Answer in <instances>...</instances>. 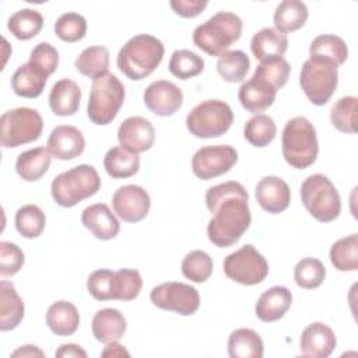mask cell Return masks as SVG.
<instances>
[{"mask_svg":"<svg viewBox=\"0 0 358 358\" xmlns=\"http://www.w3.org/2000/svg\"><path fill=\"white\" fill-rule=\"evenodd\" d=\"M101 178L92 165L81 164L59 173L50 185V193L60 207H74L84 199L98 193Z\"/></svg>","mask_w":358,"mask_h":358,"instance_id":"cell-5","label":"cell"},{"mask_svg":"<svg viewBox=\"0 0 358 358\" xmlns=\"http://www.w3.org/2000/svg\"><path fill=\"white\" fill-rule=\"evenodd\" d=\"M326 277V268L319 259L305 257L294 268V280L299 288L313 289L322 285Z\"/></svg>","mask_w":358,"mask_h":358,"instance_id":"cell-43","label":"cell"},{"mask_svg":"<svg viewBox=\"0 0 358 358\" xmlns=\"http://www.w3.org/2000/svg\"><path fill=\"white\" fill-rule=\"evenodd\" d=\"M25 305L15 287L3 280L0 282V330L8 331L15 329L24 319Z\"/></svg>","mask_w":358,"mask_h":358,"instance_id":"cell-25","label":"cell"},{"mask_svg":"<svg viewBox=\"0 0 358 358\" xmlns=\"http://www.w3.org/2000/svg\"><path fill=\"white\" fill-rule=\"evenodd\" d=\"M213 259L204 250H192L187 253L180 264L182 274L193 282H204L213 274Z\"/></svg>","mask_w":358,"mask_h":358,"instance_id":"cell-42","label":"cell"},{"mask_svg":"<svg viewBox=\"0 0 358 358\" xmlns=\"http://www.w3.org/2000/svg\"><path fill=\"white\" fill-rule=\"evenodd\" d=\"M309 11L303 1L299 0H284L274 11L273 22L277 31L282 34L294 32L302 28L308 20Z\"/></svg>","mask_w":358,"mask_h":358,"instance_id":"cell-31","label":"cell"},{"mask_svg":"<svg viewBox=\"0 0 358 358\" xmlns=\"http://www.w3.org/2000/svg\"><path fill=\"white\" fill-rule=\"evenodd\" d=\"M234 123L231 106L221 99H206L197 103L186 116V127L197 138L220 137Z\"/></svg>","mask_w":358,"mask_h":358,"instance_id":"cell-8","label":"cell"},{"mask_svg":"<svg viewBox=\"0 0 358 358\" xmlns=\"http://www.w3.org/2000/svg\"><path fill=\"white\" fill-rule=\"evenodd\" d=\"M46 324L56 336H71L80 324V313L69 301H56L46 310Z\"/></svg>","mask_w":358,"mask_h":358,"instance_id":"cell-27","label":"cell"},{"mask_svg":"<svg viewBox=\"0 0 358 358\" xmlns=\"http://www.w3.org/2000/svg\"><path fill=\"white\" fill-rule=\"evenodd\" d=\"M207 0H171L169 6L173 13L183 18H194L204 11L207 7Z\"/></svg>","mask_w":358,"mask_h":358,"instance_id":"cell-50","label":"cell"},{"mask_svg":"<svg viewBox=\"0 0 358 358\" xmlns=\"http://www.w3.org/2000/svg\"><path fill=\"white\" fill-rule=\"evenodd\" d=\"M115 271L99 268L92 271L87 278V291L96 301H109L113 296Z\"/></svg>","mask_w":358,"mask_h":358,"instance_id":"cell-47","label":"cell"},{"mask_svg":"<svg viewBox=\"0 0 358 358\" xmlns=\"http://www.w3.org/2000/svg\"><path fill=\"white\" fill-rule=\"evenodd\" d=\"M277 134V126L273 117L259 113L250 117L243 126V137L253 147L263 148L268 145Z\"/></svg>","mask_w":358,"mask_h":358,"instance_id":"cell-38","label":"cell"},{"mask_svg":"<svg viewBox=\"0 0 358 358\" xmlns=\"http://www.w3.org/2000/svg\"><path fill=\"white\" fill-rule=\"evenodd\" d=\"M255 196L260 207L270 214L282 213L291 203L289 186L284 179L274 175L264 176L257 182Z\"/></svg>","mask_w":358,"mask_h":358,"instance_id":"cell-19","label":"cell"},{"mask_svg":"<svg viewBox=\"0 0 358 358\" xmlns=\"http://www.w3.org/2000/svg\"><path fill=\"white\" fill-rule=\"evenodd\" d=\"M11 357H45V352L32 344H27V345H21L20 348H17Z\"/></svg>","mask_w":358,"mask_h":358,"instance_id":"cell-53","label":"cell"},{"mask_svg":"<svg viewBox=\"0 0 358 358\" xmlns=\"http://www.w3.org/2000/svg\"><path fill=\"white\" fill-rule=\"evenodd\" d=\"M301 200L306 211L320 222H331L340 215V194L333 182L322 173H313L302 182Z\"/></svg>","mask_w":358,"mask_h":358,"instance_id":"cell-7","label":"cell"},{"mask_svg":"<svg viewBox=\"0 0 358 358\" xmlns=\"http://www.w3.org/2000/svg\"><path fill=\"white\" fill-rule=\"evenodd\" d=\"M250 67L249 56L239 49L227 50L217 60V71L221 78L227 83H239L242 81Z\"/></svg>","mask_w":358,"mask_h":358,"instance_id":"cell-35","label":"cell"},{"mask_svg":"<svg viewBox=\"0 0 358 358\" xmlns=\"http://www.w3.org/2000/svg\"><path fill=\"white\" fill-rule=\"evenodd\" d=\"M52 155L45 147H35L21 152L15 161L18 176L27 182L41 179L49 169Z\"/></svg>","mask_w":358,"mask_h":358,"instance_id":"cell-29","label":"cell"},{"mask_svg":"<svg viewBox=\"0 0 358 358\" xmlns=\"http://www.w3.org/2000/svg\"><path fill=\"white\" fill-rule=\"evenodd\" d=\"M255 71L268 80L277 90H280L288 81L291 66L284 57H273L260 62Z\"/></svg>","mask_w":358,"mask_h":358,"instance_id":"cell-46","label":"cell"},{"mask_svg":"<svg viewBox=\"0 0 358 358\" xmlns=\"http://www.w3.org/2000/svg\"><path fill=\"white\" fill-rule=\"evenodd\" d=\"M112 206L122 221L134 224L147 217L151 207V199L141 186L124 185L115 190Z\"/></svg>","mask_w":358,"mask_h":358,"instance_id":"cell-14","label":"cell"},{"mask_svg":"<svg viewBox=\"0 0 358 358\" xmlns=\"http://www.w3.org/2000/svg\"><path fill=\"white\" fill-rule=\"evenodd\" d=\"M81 88L70 78L56 81L49 92V106L56 116H71L80 108Z\"/></svg>","mask_w":358,"mask_h":358,"instance_id":"cell-23","label":"cell"},{"mask_svg":"<svg viewBox=\"0 0 358 358\" xmlns=\"http://www.w3.org/2000/svg\"><path fill=\"white\" fill-rule=\"evenodd\" d=\"M277 91L278 90L268 80L255 71L253 76L239 87L238 98L248 112L259 115L274 103Z\"/></svg>","mask_w":358,"mask_h":358,"instance_id":"cell-16","label":"cell"},{"mask_svg":"<svg viewBox=\"0 0 358 358\" xmlns=\"http://www.w3.org/2000/svg\"><path fill=\"white\" fill-rule=\"evenodd\" d=\"M24 252L11 242H0V275L11 277L17 274L24 264Z\"/></svg>","mask_w":358,"mask_h":358,"instance_id":"cell-49","label":"cell"},{"mask_svg":"<svg viewBox=\"0 0 358 358\" xmlns=\"http://www.w3.org/2000/svg\"><path fill=\"white\" fill-rule=\"evenodd\" d=\"M143 288V278L134 268H120L115 271L113 296L117 301H133Z\"/></svg>","mask_w":358,"mask_h":358,"instance_id":"cell-44","label":"cell"},{"mask_svg":"<svg viewBox=\"0 0 358 358\" xmlns=\"http://www.w3.org/2000/svg\"><path fill=\"white\" fill-rule=\"evenodd\" d=\"M206 206L213 214L207 236L218 248L235 245L250 227L249 194L239 182L229 180L211 186L206 192Z\"/></svg>","mask_w":358,"mask_h":358,"instance_id":"cell-1","label":"cell"},{"mask_svg":"<svg viewBox=\"0 0 358 358\" xmlns=\"http://www.w3.org/2000/svg\"><path fill=\"white\" fill-rule=\"evenodd\" d=\"M81 224L101 241L116 238L120 231V224L105 203L91 204L81 214Z\"/></svg>","mask_w":358,"mask_h":358,"instance_id":"cell-21","label":"cell"},{"mask_svg":"<svg viewBox=\"0 0 358 358\" xmlns=\"http://www.w3.org/2000/svg\"><path fill=\"white\" fill-rule=\"evenodd\" d=\"M357 96L348 95L337 99L330 109V122L341 133L357 131Z\"/></svg>","mask_w":358,"mask_h":358,"instance_id":"cell-41","label":"cell"},{"mask_svg":"<svg viewBox=\"0 0 358 358\" xmlns=\"http://www.w3.org/2000/svg\"><path fill=\"white\" fill-rule=\"evenodd\" d=\"M143 99L154 115L165 117L175 115L182 108L183 92L172 81L157 80L145 88Z\"/></svg>","mask_w":358,"mask_h":358,"instance_id":"cell-15","label":"cell"},{"mask_svg":"<svg viewBox=\"0 0 358 358\" xmlns=\"http://www.w3.org/2000/svg\"><path fill=\"white\" fill-rule=\"evenodd\" d=\"M15 228L24 238H38L46 225L45 213L35 204H25L15 213Z\"/></svg>","mask_w":358,"mask_h":358,"instance_id":"cell-39","label":"cell"},{"mask_svg":"<svg viewBox=\"0 0 358 358\" xmlns=\"http://www.w3.org/2000/svg\"><path fill=\"white\" fill-rule=\"evenodd\" d=\"M168 69L176 78L189 80L204 70V59L189 49H179L172 53Z\"/></svg>","mask_w":358,"mask_h":358,"instance_id":"cell-40","label":"cell"},{"mask_svg":"<svg viewBox=\"0 0 358 358\" xmlns=\"http://www.w3.org/2000/svg\"><path fill=\"white\" fill-rule=\"evenodd\" d=\"M74 66L78 73L94 80L95 77L108 73L109 50L105 46H90L78 55Z\"/></svg>","mask_w":358,"mask_h":358,"instance_id":"cell-37","label":"cell"},{"mask_svg":"<svg viewBox=\"0 0 358 358\" xmlns=\"http://www.w3.org/2000/svg\"><path fill=\"white\" fill-rule=\"evenodd\" d=\"M55 355L57 358H87V352L78 344H73V343L62 344L56 350Z\"/></svg>","mask_w":358,"mask_h":358,"instance_id":"cell-51","label":"cell"},{"mask_svg":"<svg viewBox=\"0 0 358 358\" xmlns=\"http://www.w3.org/2000/svg\"><path fill=\"white\" fill-rule=\"evenodd\" d=\"M1 147L15 148L36 141L43 130V119L36 109L15 108L0 117Z\"/></svg>","mask_w":358,"mask_h":358,"instance_id":"cell-10","label":"cell"},{"mask_svg":"<svg viewBox=\"0 0 358 358\" xmlns=\"http://www.w3.org/2000/svg\"><path fill=\"white\" fill-rule=\"evenodd\" d=\"M103 168L113 179L130 178L140 169V157L122 145L112 147L103 157Z\"/></svg>","mask_w":358,"mask_h":358,"instance_id":"cell-30","label":"cell"},{"mask_svg":"<svg viewBox=\"0 0 358 358\" xmlns=\"http://www.w3.org/2000/svg\"><path fill=\"white\" fill-rule=\"evenodd\" d=\"M162 42L148 34L131 36L117 53V67L130 80L140 81L148 77L164 59Z\"/></svg>","mask_w":358,"mask_h":358,"instance_id":"cell-2","label":"cell"},{"mask_svg":"<svg viewBox=\"0 0 358 358\" xmlns=\"http://www.w3.org/2000/svg\"><path fill=\"white\" fill-rule=\"evenodd\" d=\"M124 85L112 73H105L92 80L87 103L88 119L99 126L112 123L124 102Z\"/></svg>","mask_w":358,"mask_h":358,"instance_id":"cell-6","label":"cell"},{"mask_svg":"<svg viewBox=\"0 0 358 358\" xmlns=\"http://www.w3.org/2000/svg\"><path fill=\"white\" fill-rule=\"evenodd\" d=\"M243 29L242 20L231 11H218L193 31L194 45L210 56H221L236 42Z\"/></svg>","mask_w":358,"mask_h":358,"instance_id":"cell-3","label":"cell"},{"mask_svg":"<svg viewBox=\"0 0 358 358\" xmlns=\"http://www.w3.org/2000/svg\"><path fill=\"white\" fill-rule=\"evenodd\" d=\"M287 35L271 27L262 28L253 35L250 41L252 53L259 62L273 57H282V55L287 52Z\"/></svg>","mask_w":358,"mask_h":358,"instance_id":"cell-26","label":"cell"},{"mask_svg":"<svg viewBox=\"0 0 358 358\" xmlns=\"http://www.w3.org/2000/svg\"><path fill=\"white\" fill-rule=\"evenodd\" d=\"M282 157L295 169L310 166L319 154V144L313 124L305 116L289 119L281 136Z\"/></svg>","mask_w":358,"mask_h":358,"instance_id":"cell-4","label":"cell"},{"mask_svg":"<svg viewBox=\"0 0 358 358\" xmlns=\"http://www.w3.org/2000/svg\"><path fill=\"white\" fill-rule=\"evenodd\" d=\"M330 262L338 271L358 270V235L340 238L330 248Z\"/></svg>","mask_w":358,"mask_h":358,"instance_id":"cell-36","label":"cell"},{"mask_svg":"<svg viewBox=\"0 0 358 358\" xmlns=\"http://www.w3.org/2000/svg\"><path fill=\"white\" fill-rule=\"evenodd\" d=\"M29 63H32L35 67H38L49 77L57 69L59 52L49 42H41L31 50Z\"/></svg>","mask_w":358,"mask_h":358,"instance_id":"cell-48","label":"cell"},{"mask_svg":"<svg viewBox=\"0 0 358 358\" xmlns=\"http://www.w3.org/2000/svg\"><path fill=\"white\" fill-rule=\"evenodd\" d=\"M309 57L324 59L341 66L348 57V48L343 38L333 34H323L310 42Z\"/></svg>","mask_w":358,"mask_h":358,"instance_id":"cell-33","label":"cell"},{"mask_svg":"<svg viewBox=\"0 0 358 358\" xmlns=\"http://www.w3.org/2000/svg\"><path fill=\"white\" fill-rule=\"evenodd\" d=\"M48 81V76L32 63L21 64L11 77L13 91L22 98H38Z\"/></svg>","mask_w":358,"mask_h":358,"instance_id":"cell-28","label":"cell"},{"mask_svg":"<svg viewBox=\"0 0 358 358\" xmlns=\"http://www.w3.org/2000/svg\"><path fill=\"white\" fill-rule=\"evenodd\" d=\"M43 27V17L34 8L15 11L7 21L8 31L20 41H28L36 36Z\"/></svg>","mask_w":358,"mask_h":358,"instance_id":"cell-34","label":"cell"},{"mask_svg":"<svg viewBox=\"0 0 358 358\" xmlns=\"http://www.w3.org/2000/svg\"><path fill=\"white\" fill-rule=\"evenodd\" d=\"M228 354L231 358H262L263 340L252 329H236L228 337Z\"/></svg>","mask_w":358,"mask_h":358,"instance_id":"cell-32","label":"cell"},{"mask_svg":"<svg viewBox=\"0 0 358 358\" xmlns=\"http://www.w3.org/2000/svg\"><path fill=\"white\" fill-rule=\"evenodd\" d=\"M152 305L182 316H190L200 306L199 291L190 284L169 281L155 285L150 292Z\"/></svg>","mask_w":358,"mask_h":358,"instance_id":"cell-12","label":"cell"},{"mask_svg":"<svg viewBox=\"0 0 358 358\" xmlns=\"http://www.w3.org/2000/svg\"><path fill=\"white\" fill-rule=\"evenodd\" d=\"M117 140L122 147L141 154L148 151L155 140L152 123L143 116H130L124 119L117 129Z\"/></svg>","mask_w":358,"mask_h":358,"instance_id":"cell-17","label":"cell"},{"mask_svg":"<svg viewBox=\"0 0 358 358\" xmlns=\"http://www.w3.org/2000/svg\"><path fill=\"white\" fill-rule=\"evenodd\" d=\"M238 162V151L232 145H207L199 148L192 158V171L201 180L227 173Z\"/></svg>","mask_w":358,"mask_h":358,"instance_id":"cell-13","label":"cell"},{"mask_svg":"<svg viewBox=\"0 0 358 358\" xmlns=\"http://www.w3.org/2000/svg\"><path fill=\"white\" fill-rule=\"evenodd\" d=\"M292 303V294L287 287L275 285L264 291L255 306V313L262 322H275L284 317Z\"/></svg>","mask_w":358,"mask_h":358,"instance_id":"cell-22","label":"cell"},{"mask_svg":"<svg viewBox=\"0 0 358 358\" xmlns=\"http://www.w3.org/2000/svg\"><path fill=\"white\" fill-rule=\"evenodd\" d=\"M225 275L242 285L260 284L268 274L266 257L253 245H245L229 253L224 260Z\"/></svg>","mask_w":358,"mask_h":358,"instance_id":"cell-11","label":"cell"},{"mask_svg":"<svg viewBox=\"0 0 358 358\" xmlns=\"http://www.w3.org/2000/svg\"><path fill=\"white\" fill-rule=\"evenodd\" d=\"M126 327L127 323L124 316L113 308H103L98 310L94 315L91 323L95 340L105 344L110 341H119L126 333Z\"/></svg>","mask_w":358,"mask_h":358,"instance_id":"cell-24","label":"cell"},{"mask_svg":"<svg viewBox=\"0 0 358 358\" xmlns=\"http://www.w3.org/2000/svg\"><path fill=\"white\" fill-rule=\"evenodd\" d=\"M338 84V66L319 57H309L302 64L299 85L306 98L316 106L330 101Z\"/></svg>","mask_w":358,"mask_h":358,"instance_id":"cell-9","label":"cell"},{"mask_svg":"<svg viewBox=\"0 0 358 358\" xmlns=\"http://www.w3.org/2000/svg\"><path fill=\"white\" fill-rule=\"evenodd\" d=\"M337 340L334 331L322 322L308 324L299 338V348L303 357L326 358L336 348Z\"/></svg>","mask_w":358,"mask_h":358,"instance_id":"cell-20","label":"cell"},{"mask_svg":"<svg viewBox=\"0 0 358 358\" xmlns=\"http://www.w3.org/2000/svg\"><path fill=\"white\" fill-rule=\"evenodd\" d=\"M101 355L102 357H129L130 354L117 341H110V343H106V347L103 348Z\"/></svg>","mask_w":358,"mask_h":358,"instance_id":"cell-52","label":"cell"},{"mask_svg":"<svg viewBox=\"0 0 358 358\" xmlns=\"http://www.w3.org/2000/svg\"><path fill=\"white\" fill-rule=\"evenodd\" d=\"M55 34L63 42H78L87 34V21L78 13H64L55 22Z\"/></svg>","mask_w":358,"mask_h":358,"instance_id":"cell-45","label":"cell"},{"mask_svg":"<svg viewBox=\"0 0 358 358\" xmlns=\"http://www.w3.org/2000/svg\"><path fill=\"white\" fill-rule=\"evenodd\" d=\"M46 148L53 158L60 161H70L84 152L85 138L77 127L70 124H60L50 131Z\"/></svg>","mask_w":358,"mask_h":358,"instance_id":"cell-18","label":"cell"}]
</instances>
